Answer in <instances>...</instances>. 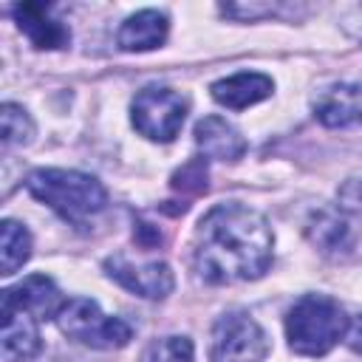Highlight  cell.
Instances as JSON below:
<instances>
[{"label": "cell", "instance_id": "obj_1", "mask_svg": "<svg viewBox=\"0 0 362 362\" xmlns=\"http://www.w3.org/2000/svg\"><path fill=\"white\" fill-rule=\"evenodd\" d=\"M192 260L206 283L255 280L272 263V229L243 204H218L195 229Z\"/></svg>", "mask_w": 362, "mask_h": 362}, {"label": "cell", "instance_id": "obj_2", "mask_svg": "<svg viewBox=\"0 0 362 362\" xmlns=\"http://www.w3.org/2000/svg\"><path fill=\"white\" fill-rule=\"evenodd\" d=\"M25 187L37 201L48 204L57 215H62L76 226H85L107 204L105 187L93 175H85L76 170H54V167L34 170Z\"/></svg>", "mask_w": 362, "mask_h": 362}, {"label": "cell", "instance_id": "obj_3", "mask_svg": "<svg viewBox=\"0 0 362 362\" xmlns=\"http://www.w3.org/2000/svg\"><path fill=\"white\" fill-rule=\"evenodd\" d=\"M348 317L339 308L337 300L325 294H305L300 297L288 317H286V334L294 354L303 356H322L328 354L345 334Z\"/></svg>", "mask_w": 362, "mask_h": 362}, {"label": "cell", "instance_id": "obj_4", "mask_svg": "<svg viewBox=\"0 0 362 362\" xmlns=\"http://www.w3.org/2000/svg\"><path fill=\"white\" fill-rule=\"evenodd\" d=\"M57 325L65 337L99 348V351H113V348H124L133 337V328L119 320V317H107L99 311V305L88 297H74L62 305V311L57 314Z\"/></svg>", "mask_w": 362, "mask_h": 362}, {"label": "cell", "instance_id": "obj_5", "mask_svg": "<svg viewBox=\"0 0 362 362\" xmlns=\"http://www.w3.org/2000/svg\"><path fill=\"white\" fill-rule=\"evenodd\" d=\"M133 124L153 141H173L187 119V99L173 88H144L133 99Z\"/></svg>", "mask_w": 362, "mask_h": 362}, {"label": "cell", "instance_id": "obj_6", "mask_svg": "<svg viewBox=\"0 0 362 362\" xmlns=\"http://www.w3.org/2000/svg\"><path fill=\"white\" fill-rule=\"evenodd\" d=\"M269 354L266 331L249 314H223L212 325V362H260Z\"/></svg>", "mask_w": 362, "mask_h": 362}, {"label": "cell", "instance_id": "obj_7", "mask_svg": "<svg viewBox=\"0 0 362 362\" xmlns=\"http://www.w3.org/2000/svg\"><path fill=\"white\" fill-rule=\"evenodd\" d=\"M107 274L124 286L127 291L147 297V300H161L173 291V272L167 263L161 260H150V263H130L124 255H113L105 260Z\"/></svg>", "mask_w": 362, "mask_h": 362}, {"label": "cell", "instance_id": "obj_8", "mask_svg": "<svg viewBox=\"0 0 362 362\" xmlns=\"http://www.w3.org/2000/svg\"><path fill=\"white\" fill-rule=\"evenodd\" d=\"M17 28L31 40L34 48H65L71 42L68 25H62L48 6L42 3H20L14 6Z\"/></svg>", "mask_w": 362, "mask_h": 362}, {"label": "cell", "instance_id": "obj_9", "mask_svg": "<svg viewBox=\"0 0 362 362\" xmlns=\"http://www.w3.org/2000/svg\"><path fill=\"white\" fill-rule=\"evenodd\" d=\"M3 303H11V305L28 311L34 320L57 317L62 311V305H65L62 297H59V288L45 274H31L23 283L6 288L3 291Z\"/></svg>", "mask_w": 362, "mask_h": 362}, {"label": "cell", "instance_id": "obj_10", "mask_svg": "<svg viewBox=\"0 0 362 362\" xmlns=\"http://www.w3.org/2000/svg\"><path fill=\"white\" fill-rule=\"evenodd\" d=\"M314 116L325 127H351L362 122V88L359 85H331L314 102Z\"/></svg>", "mask_w": 362, "mask_h": 362}, {"label": "cell", "instance_id": "obj_11", "mask_svg": "<svg viewBox=\"0 0 362 362\" xmlns=\"http://www.w3.org/2000/svg\"><path fill=\"white\" fill-rule=\"evenodd\" d=\"M37 351H40L37 320L11 303H3V356H6V362H25Z\"/></svg>", "mask_w": 362, "mask_h": 362}, {"label": "cell", "instance_id": "obj_12", "mask_svg": "<svg viewBox=\"0 0 362 362\" xmlns=\"http://www.w3.org/2000/svg\"><path fill=\"white\" fill-rule=\"evenodd\" d=\"M195 144L204 156L218 161H238L246 153V139L221 116H204L195 124Z\"/></svg>", "mask_w": 362, "mask_h": 362}, {"label": "cell", "instance_id": "obj_13", "mask_svg": "<svg viewBox=\"0 0 362 362\" xmlns=\"http://www.w3.org/2000/svg\"><path fill=\"white\" fill-rule=\"evenodd\" d=\"M272 79L266 74H255V71H240L235 76H226V79H218L212 85V96L215 102H221L223 107H232V110H240V107H249L260 99H266L272 93Z\"/></svg>", "mask_w": 362, "mask_h": 362}, {"label": "cell", "instance_id": "obj_14", "mask_svg": "<svg viewBox=\"0 0 362 362\" xmlns=\"http://www.w3.org/2000/svg\"><path fill=\"white\" fill-rule=\"evenodd\" d=\"M167 14L156 11V8H144L133 17H127L119 28V45L124 51H150L158 48L167 40Z\"/></svg>", "mask_w": 362, "mask_h": 362}, {"label": "cell", "instance_id": "obj_15", "mask_svg": "<svg viewBox=\"0 0 362 362\" xmlns=\"http://www.w3.org/2000/svg\"><path fill=\"white\" fill-rule=\"evenodd\" d=\"M305 229H308L311 240L317 246H322L325 252L339 249L345 243V238H348V226H345V221L334 209H317Z\"/></svg>", "mask_w": 362, "mask_h": 362}, {"label": "cell", "instance_id": "obj_16", "mask_svg": "<svg viewBox=\"0 0 362 362\" xmlns=\"http://www.w3.org/2000/svg\"><path fill=\"white\" fill-rule=\"evenodd\" d=\"M3 274H14L31 255V235L17 221H3Z\"/></svg>", "mask_w": 362, "mask_h": 362}, {"label": "cell", "instance_id": "obj_17", "mask_svg": "<svg viewBox=\"0 0 362 362\" xmlns=\"http://www.w3.org/2000/svg\"><path fill=\"white\" fill-rule=\"evenodd\" d=\"M0 122H3V147H23L31 141L34 136V122L28 119V113L11 102L3 105L0 110Z\"/></svg>", "mask_w": 362, "mask_h": 362}, {"label": "cell", "instance_id": "obj_18", "mask_svg": "<svg viewBox=\"0 0 362 362\" xmlns=\"http://www.w3.org/2000/svg\"><path fill=\"white\" fill-rule=\"evenodd\" d=\"M141 362H192V342L187 337H161L144 348Z\"/></svg>", "mask_w": 362, "mask_h": 362}, {"label": "cell", "instance_id": "obj_19", "mask_svg": "<svg viewBox=\"0 0 362 362\" xmlns=\"http://www.w3.org/2000/svg\"><path fill=\"white\" fill-rule=\"evenodd\" d=\"M173 187L181 189V192H204L206 189V161L204 158H189L181 170H175Z\"/></svg>", "mask_w": 362, "mask_h": 362}, {"label": "cell", "instance_id": "obj_20", "mask_svg": "<svg viewBox=\"0 0 362 362\" xmlns=\"http://www.w3.org/2000/svg\"><path fill=\"white\" fill-rule=\"evenodd\" d=\"M339 198L348 209L354 212H362V181H348L342 189H339Z\"/></svg>", "mask_w": 362, "mask_h": 362}, {"label": "cell", "instance_id": "obj_21", "mask_svg": "<svg viewBox=\"0 0 362 362\" xmlns=\"http://www.w3.org/2000/svg\"><path fill=\"white\" fill-rule=\"evenodd\" d=\"M348 345L356 351V354H362V314L351 322V331H348Z\"/></svg>", "mask_w": 362, "mask_h": 362}]
</instances>
